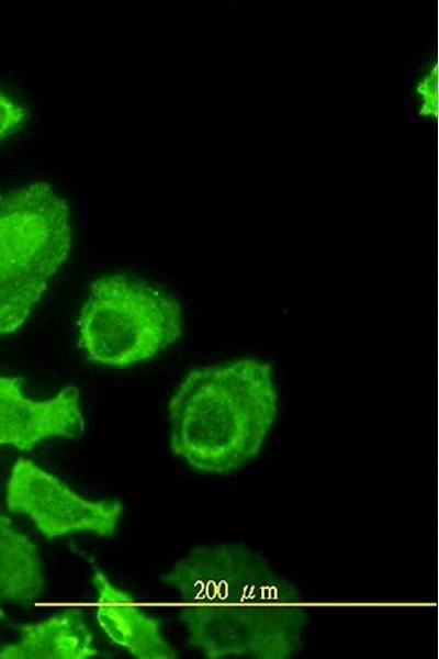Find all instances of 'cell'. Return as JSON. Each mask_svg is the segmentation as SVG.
I'll list each match as a JSON object with an SVG mask.
<instances>
[{"instance_id": "obj_1", "label": "cell", "mask_w": 439, "mask_h": 659, "mask_svg": "<svg viewBox=\"0 0 439 659\" xmlns=\"http://www.w3.org/2000/svg\"><path fill=\"white\" fill-rule=\"evenodd\" d=\"M160 581L179 593L191 646L209 659H288L309 615L300 590L240 543L192 548Z\"/></svg>"}, {"instance_id": "obj_2", "label": "cell", "mask_w": 439, "mask_h": 659, "mask_svg": "<svg viewBox=\"0 0 439 659\" xmlns=\"http://www.w3.org/2000/svg\"><path fill=\"white\" fill-rule=\"evenodd\" d=\"M277 412L269 364L240 359L194 369L168 405L170 448L196 470L234 472L258 455Z\"/></svg>"}, {"instance_id": "obj_3", "label": "cell", "mask_w": 439, "mask_h": 659, "mask_svg": "<svg viewBox=\"0 0 439 659\" xmlns=\"http://www.w3.org/2000/svg\"><path fill=\"white\" fill-rule=\"evenodd\" d=\"M71 243L69 208L49 183L0 191V336L26 322Z\"/></svg>"}, {"instance_id": "obj_4", "label": "cell", "mask_w": 439, "mask_h": 659, "mask_svg": "<svg viewBox=\"0 0 439 659\" xmlns=\"http://www.w3.org/2000/svg\"><path fill=\"white\" fill-rule=\"evenodd\" d=\"M78 345L90 361L116 368L147 360L182 335L179 302L125 273L94 279L78 320Z\"/></svg>"}, {"instance_id": "obj_5", "label": "cell", "mask_w": 439, "mask_h": 659, "mask_svg": "<svg viewBox=\"0 0 439 659\" xmlns=\"http://www.w3.org/2000/svg\"><path fill=\"white\" fill-rule=\"evenodd\" d=\"M5 503L9 512L29 516L49 540L78 532L110 537L124 509L117 499L83 498L25 457H19L12 466Z\"/></svg>"}, {"instance_id": "obj_6", "label": "cell", "mask_w": 439, "mask_h": 659, "mask_svg": "<svg viewBox=\"0 0 439 659\" xmlns=\"http://www.w3.org/2000/svg\"><path fill=\"white\" fill-rule=\"evenodd\" d=\"M85 428L75 386L63 388L50 399L35 401L25 396L20 378L0 376V446L31 451L48 438L79 437Z\"/></svg>"}, {"instance_id": "obj_7", "label": "cell", "mask_w": 439, "mask_h": 659, "mask_svg": "<svg viewBox=\"0 0 439 659\" xmlns=\"http://www.w3.org/2000/svg\"><path fill=\"white\" fill-rule=\"evenodd\" d=\"M86 559L97 593L95 619L109 639L136 659H177L178 651L165 638L160 621L113 584L92 557Z\"/></svg>"}, {"instance_id": "obj_8", "label": "cell", "mask_w": 439, "mask_h": 659, "mask_svg": "<svg viewBox=\"0 0 439 659\" xmlns=\"http://www.w3.org/2000/svg\"><path fill=\"white\" fill-rule=\"evenodd\" d=\"M19 633L15 643L0 648V659H90L100 655L85 613L78 608L22 624Z\"/></svg>"}, {"instance_id": "obj_9", "label": "cell", "mask_w": 439, "mask_h": 659, "mask_svg": "<svg viewBox=\"0 0 439 659\" xmlns=\"http://www.w3.org/2000/svg\"><path fill=\"white\" fill-rule=\"evenodd\" d=\"M44 591L37 546L0 511V604L36 601Z\"/></svg>"}, {"instance_id": "obj_10", "label": "cell", "mask_w": 439, "mask_h": 659, "mask_svg": "<svg viewBox=\"0 0 439 659\" xmlns=\"http://www.w3.org/2000/svg\"><path fill=\"white\" fill-rule=\"evenodd\" d=\"M405 101L415 124L434 125L438 115V64L430 49L408 75Z\"/></svg>"}, {"instance_id": "obj_11", "label": "cell", "mask_w": 439, "mask_h": 659, "mask_svg": "<svg viewBox=\"0 0 439 659\" xmlns=\"http://www.w3.org/2000/svg\"><path fill=\"white\" fill-rule=\"evenodd\" d=\"M26 116V110L21 104L0 93V138L18 129Z\"/></svg>"}]
</instances>
